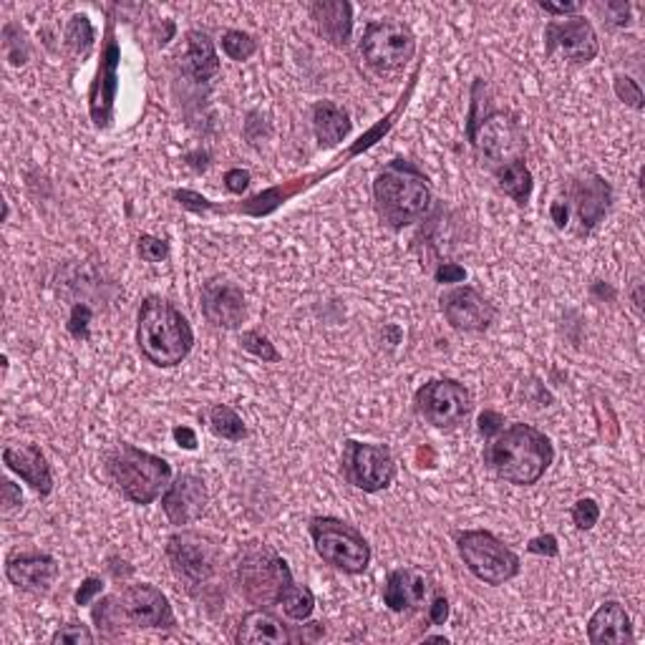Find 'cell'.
Listing matches in <instances>:
<instances>
[{"label":"cell","mask_w":645,"mask_h":645,"mask_svg":"<svg viewBox=\"0 0 645 645\" xmlns=\"http://www.w3.org/2000/svg\"><path fill=\"white\" fill-rule=\"evenodd\" d=\"M485 462L496 477L515 487H532L555 462V447L530 424H512L489 439Z\"/></svg>","instance_id":"6da1fadb"},{"label":"cell","mask_w":645,"mask_h":645,"mask_svg":"<svg viewBox=\"0 0 645 645\" xmlns=\"http://www.w3.org/2000/svg\"><path fill=\"white\" fill-rule=\"evenodd\" d=\"M137 344L152 366L175 369L190 356L194 333L192 325L186 323V318L172 302L152 295L139 308Z\"/></svg>","instance_id":"7a4b0ae2"},{"label":"cell","mask_w":645,"mask_h":645,"mask_svg":"<svg viewBox=\"0 0 645 645\" xmlns=\"http://www.w3.org/2000/svg\"><path fill=\"white\" fill-rule=\"evenodd\" d=\"M431 202L429 182L411 162L394 159L373 182V205L380 222L391 230H403L424 220Z\"/></svg>","instance_id":"3957f363"},{"label":"cell","mask_w":645,"mask_h":645,"mask_svg":"<svg viewBox=\"0 0 645 645\" xmlns=\"http://www.w3.org/2000/svg\"><path fill=\"white\" fill-rule=\"evenodd\" d=\"M104 469L112 485L131 504L157 502L172 485V466L162 456L142 452L134 444L119 441L104 454Z\"/></svg>","instance_id":"277c9868"},{"label":"cell","mask_w":645,"mask_h":645,"mask_svg":"<svg viewBox=\"0 0 645 645\" xmlns=\"http://www.w3.org/2000/svg\"><path fill=\"white\" fill-rule=\"evenodd\" d=\"M93 623L99 625V631H114L121 625L142 628V631H169L177 625V618L159 588L139 582V585L121 588L119 593L96 603Z\"/></svg>","instance_id":"5b68a950"},{"label":"cell","mask_w":645,"mask_h":645,"mask_svg":"<svg viewBox=\"0 0 645 645\" xmlns=\"http://www.w3.org/2000/svg\"><path fill=\"white\" fill-rule=\"evenodd\" d=\"M237 585L247 603L280 605V597L293 585V572L283 557L266 542H250L240 550Z\"/></svg>","instance_id":"8992f818"},{"label":"cell","mask_w":645,"mask_h":645,"mask_svg":"<svg viewBox=\"0 0 645 645\" xmlns=\"http://www.w3.org/2000/svg\"><path fill=\"white\" fill-rule=\"evenodd\" d=\"M310 538L323 563L346 575H361L371 565V545L353 525L336 517H315Z\"/></svg>","instance_id":"52a82bcc"},{"label":"cell","mask_w":645,"mask_h":645,"mask_svg":"<svg viewBox=\"0 0 645 645\" xmlns=\"http://www.w3.org/2000/svg\"><path fill=\"white\" fill-rule=\"evenodd\" d=\"M456 550L466 570L485 585H504L523 570L517 553L487 530H466L456 534Z\"/></svg>","instance_id":"ba28073f"},{"label":"cell","mask_w":645,"mask_h":645,"mask_svg":"<svg viewBox=\"0 0 645 645\" xmlns=\"http://www.w3.org/2000/svg\"><path fill=\"white\" fill-rule=\"evenodd\" d=\"M167 559L177 578L194 595H197V590L209 585L220 570V550L199 532L172 534L167 542Z\"/></svg>","instance_id":"9c48e42d"},{"label":"cell","mask_w":645,"mask_h":645,"mask_svg":"<svg viewBox=\"0 0 645 645\" xmlns=\"http://www.w3.org/2000/svg\"><path fill=\"white\" fill-rule=\"evenodd\" d=\"M416 53V38L399 21H373L363 30L361 56L378 74L399 72Z\"/></svg>","instance_id":"30bf717a"},{"label":"cell","mask_w":645,"mask_h":645,"mask_svg":"<svg viewBox=\"0 0 645 645\" xmlns=\"http://www.w3.org/2000/svg\"><path fill=\"white\" fill-rule=\"evenodd\" d=\"M340 469H344L348 485L366 494H376L391 487L399 466L386 444H363V441L351 439L346 441Z\"/></svg>","instance_id":"8fae6325"},{"label":"cell","mask_w":645,"mask_h":645,"mask_svg":"<svg viewBox=\"0 0 645 645\" xmlns=\"http://www.w3.org/2000/svg\"><path fill=\"white\" fill-rule=\"evenodd\" d=\"M469 142L477 150L479 159L496 172L512 162L525 159V134L512 116L494 112L469 134Z\"/></svg>","instance_id":"7c38bea8"},{"label":"cell","mask_w":645,"mask_h":645,"mask_svg":"<svg viewBox=\"0 0 645 645\" xmlns=\"http://www.w3.org/2000/svg\"><path fill=\"white\" fill-rule=\"evenodd\" d=\"M414 403L424 422L437 426V429H452L469 416L472 394L460 380L437 378L418 388Z\"/></svg>","instance_id":"4fadbf2b"},{"label":"cell","mask_w":645,"mask_h":645,"mask_svg":"<svg viewBox=\"0 0 645 645\" xmlns=\"http://www.w3.org/2000/svg\"><path fill=\"white\" fill-rule=\"evenodd\" d=\"M545 51L547 56L563 53L572 64H590L601 51V41H597L593 23L582 15H570L565 21L547 23Z\"/></svg>","instance_id":"5bb4252c"},{"label":"cell","mask_w":645,"mask_h":645,"mask_svg":"<svg viewBox=\"0 0 645 645\" xmlns=\"http://www.w3.org/2000/svg\"><path fill=\"white\" fill-rule=\"evenodd\" d=\"M119 61H121V51L119 43L114 38V26L108 23L106 26V41H104V51H101V64L96 72V79L91 83L89 91V112L91 119L99 129H108L114 119V101H116V91H119Z\"/></svg>","instance_id":"9a60e30c"},{"label":"cell","mask_w":645,"mask_h":645,"mask_svg":"<svg viewBox=\"0 0 645 645\" xmlns=\"http://www.w3.org/2000/svg\"><path fill=\"white\" fill-rule=\"evenodd\" d=\"M441 313L449 321V325L464 333H479L487 331L494 323L496 310L479 291L469 285L454 287L441 295Z\"/></svg>","instance_id":"2e32d148"},{"label":"cell","mask_w":645,"mask_h":645,"mask_svg":"<svg viewBox=\"0 0 645 645\" xmlns=\"http://www.w3.org/2000/svg\"><path fill=\"white\" fill-rule=\"evenodd\" d=\"M567 207L578 215L580 230L588 232L595 230L603 222V217L610 212L612 205V190L601 175L585 172L578 180H572L570 192H567Z\"/></svg>","instance_id":"e0dca14e"},{"label":"cell","mask_w":645,"mask_h":645,"mask_svg":"<svg viewBox=\"0 0 645 645\" xmlns=\"http://www.w3.org/2000/svg\"><path fill=\"white\" fill-rule=\"evenodd\" d=\"M209 492L197 474L184 472L180 477L172 479V485L167 487V492L162 494V509L169 523L175 527L192 525L194 519L202 517V512L207 509Z\"/></svg>","instance_id":"ac0fdd59"},{"label":"cell","mask_w":645,"mask_h":645,"mask_svg":"<svg viewBox=\"0 0 645 645\" xmlns=\"http://www.w3.org/2000/svg\"><path fill=\"white\" fill-rule=\"evenodd\" d=\"M202 315L217 328L235 331L245 321V295L228 280H209L202 287Z\"/></svg>","instance_id":"d6986e66"},{"label":"cell","mask_w":645,"mask_h":645,"mask_svg":"<svg viewBox=\"0 0 645 645\" xmlns=\"http://www.w3.org/2000/svg\"><path fill=\"white\" fill-rule=\"evenodd\" d=\"M5 578L23 593L46 595L59 578V563L51 555L18 553L5 559Z\"/></svg>","instance_id":"ffe728a7"},{"label":"cell","mask_w":645,"mask_h":645,"mask_svg":"<svg viewBox=\"0 0 645 645\" xmlns=\"http://www.w3.org/2000/svg\"><path fill=\"white\" fill-rule=\"evenodd\" d=\"M429 595V582L416 567H399L388 575L384 585V605L391 612L422 610Z\"/></svg>","instance_id":"44dd1931"},{"label":"cell","mask_w":645,"mask_h":645,"mask_svg":"<svg viewBox=\"0 0 645 645\" xmlns=\"http://www.w3.org/2000/svg\"><path fill=\"white\" fill-rule=\"evenodd\" d=\"M3 464L18 474L26 485L41 496H49L53 489V474L49 460L36 444H13L3 452Z\"/></svg>","instance_id":"7402d4cb"},{"label":"cell","mask_w":645,"mask_h":645,"mask_svg":"<svg viewBox=\"0 0 645 645\" xmlns=\"http://www.w3.org/2000/svg\"><path fill=\"white\" fill-rule=\"evenodd\" d=\"M588 641L593 645H631L635 643L633 623L618 601L603 603L588 623Z\"/></svg>","instance_id":"603a6c76"},{"label":"cell","mask_w":645,"mask_h":645,"mask_svg":"<svg viewBox=\"0 0 645 645\" xmlns=\"http://www.w3.org/2000/svg\"><path fill=\"white\" fill-rule=\"evenodd\" d=\"M315 26L333 46H346L353 30V8L346 0H318L310 5Z\"/></svg>","instance_id":"cb8c5ba5"},{"label":"cell","mask_w":645,"mask_h":645,"mask_svg":"<svg viewBox=\"0 0 645 645\" xmlns=\"http://www.w3.org/2000/svg\"><path fill=\"white\" fill-rule=\"evenodd\" d=\"M291 638L293 635L283 625V620L268 610L247 612L235 635V641L245 645H285Z\"/></svg>","instance_id":"d4e9b609"},{"label":"cell","mask_w":645,"mask_h":645,"mask_svg":"<svg viewBox=\"0 0 645 645\" xmlns=\"http://www.w3.org/2000/svg\"><path fill=\"white\" fill-rule=\"evenodd\" d=\"M184 72L192 76L194 81H209L212 76L220 74V56H217L212 38L202 30H190L184 41Z\"/></svg>","instance_id":"484cf974"},{"label":"cell","mask_w":645,"mask_h":645,"mask_svg":"<svg viewBox=\"0 0 645 645\" xmlns=\"http://www.w3.org/2000/svg\"><path fill=\"white\" fill-rule=\"evenodd\" d=\"M313 131L318 144L325 146V150H333L351 134V116L333 101H318L313 106Z\"/></svg>","instance_id":"4316f807"},{"label":"cell","mask_w":645,"mask_h":645,"mask_svg":"<svg viewBox=\"0 0 645 645\" xmlns=\"http://www.w3.org/2000/svg\"><path fill=\"white\" fill-rule=\"evenodd\" d=\"M496 177V184H500V190L517 202V205H527L532 197V172L527 169L525 159L523 162H512L507 167H500L494 172Z\"/></svg>","instance_id":"83f0119b"},{"label":"cell","mask_w":645,"mask_h":645,"mask_svg":"<svg viewBox=\"0 0 645 645\" xmlns=\"http://www.w3.org/2000/svg\"><path fill=\"white\" fill-rule=\"evenodd\" d=\"M209 429H212L220 439H228V441H240L245 439L247 434L243 418L237 416V411L224 407V403H217V407L209 409Z\"/></svg>","instance_id":"f1b7e54d"},{"label":"cell","mask_w":645,"mask_h":645,"mask_svg":"<svg viewBox=\"0 0 645 645\" xmlns=\"http://www.w3.org/2000/svg\"><path fill=\"white\" fill-rule=\"evenodd\" d=\"M280 608H283V612L287 618L298 620V623H306V620L313 616L315 597L306 585H298V582H293V585L283 593V597H280Z\"/></svg>","instance_id":"f546056e"},{"label":"cell","mask_w":645,"mask_h":645,"mask_svg":"<svg viewBox=\"0 0 645 645\" xmlns=\"http://www.w3.org/2000/svg\"><path fill=\"white\" fill-rule=\"evenodd\" d=\"M66 46L74 56L87 59L93 49V26L87 15H74L66 28Z\"/></svg>","instance_id":"4dcf8cb0"},{"label":"cell","mask_w":645,"mask_h":645,"mask_svg":"<svg viewBox=\"0 0 645 645\" xmlns=\"http://www.w3.org/2000/svg\"><path fill=\"white\" fill-rule=\"evenodd\" d=\"M222 51L228 53L232 61H247L250 56H255L258 43H255V38L250 34H243V30H228V34L222 36Z\"/></svg>","instance_id":"1f68e13d"},{"label":"cell","mask_w":645,"mask_h":645,"mask_svg":"<svg viewBox=\"0 0 645 645\" xmlns=\"http://www.w3.org/2000/svg\"><path fill=\"white\" fill-rule=\"evenodd\" d=\"M597 519H601V507H597V502L593 496H585V500H578L572 507V523L578 530L588 532L593 530L597 525Z\"/></svg>","instance_id":"d6a6232c"},{"label":"cell","mask_w":645,"mask_h":645,"mask_svg":"<svg viewBox=\"0 0 645 645\" xmlns=\"http://www.w3.org/2000/svg\"><path fill=\"white\" fill-rule=\"evenodd\" d=\"M243 348L245 351H250L253 356H258V359H262L266 363L280 361V353L275 351V346L270 344L266 336H260V333H255V331L243 333Z\"/></svg>","instance_id":"836d02e7"},{"label":"cell","mask_w":645,"mask_h":645,"mask_svg":"<svg viewBox=\"0 0 645 645\" xmlns=\"http://www.w3.org/2000/svg\"><path fill=\"white\" fill-rule=\"evenodd\" d=\"M612 89H616V96L628 104L635 112H641L643 108V89L638 87V81H633L631 76H616V83H612Z\"/></svg>","instance_id":"e575fe53"},{"label":"cell","mask_w":645,"mask_h":645,"mask_svg":"<svg viewBox=\"0 0 645 645\" xmlns=\"http://www.w3.org/2000/svg\"><path fill=\"white\" fill-rule=\"evenodd\" d=\"M51 643L53 645H91L93 643V633L89 631L87 625H79V623H72V625H64L59 628L56 633L51 635Z\"/></svg>","instance_id":"d590c367"},{"label":"cell","mask_w":645,"mask_h":645,"mask_svg":"<svg viewBox=\"0 0 645 645\" xmlns=\"http://www.w3.org/2000/svg\"><path fill=\"white\" fill-rule=\"evenodd\" d=\"M139 255L146 262H162L169 255V245L154 235H142V240H139Z\"/></svg>","instance_id":"8d00e7d4"},{"label":"cell","mask_w":645,"mask_h":645,"mask_svg":"<svg viewBox=\"0 0 645 645\" xmlns=\"http://www.w3.org/2000/svg\"><path fill=\"white\" fill-rule=\"evenodd\" d=\"M89 323H91V310L87 306H74L72 318H68V331H72L74 338L87 340L89 338Z\"/></svg>","instance_id":"74e56055"},{"label":"cell","mask_w":645,"mask_h":645,"mask_svg":"<svg viewBox=\"0 0 645 645\" xmlns=\"http://www.w3.org/2000/svg\"><path fill=\"white\" fill-rule=\"evenodd\" d=\"M3 517H11L15 509H21L23 507V492H21V487L18 485H13L11 479H5L3 481Z\"/></svg>","instance_id":"f35d334b"},{"label":"cell","mask_w":645,"mask_h":645,"mask_svg":"<svg viewBox=\"0 0 645 645\" xmlns=\"http://www.w3.org/2000/svg\"><path fill=\"white\" fill-rule=\"evenodd\" d=\"M527 550H530L532 555H542V557H557L559 555V545H557L555 534H540V538L530 540Z\"/></svg>","instance_id":"ab89813d"},{"label":"cell","mask_w":645,"mask_h":645,"mask_svg":"<svg viewBox=\"0 0 645 645\" xmlns=\"http://www.w3.org/2000/svg\"><path fill=\"white\" fill-rule=\"evenodd\" d=\"M502 429H504V416L496 414V411H485V414L479 416V431L485 439L496 437Z\"/></svg>","instance_id":"60d3db41"},{"label":"cell","mask_w":645,"mask_h":645,"mask_svg":"<svg viewBox=\"0 0 645 645\" xmlns=\"http://www.w3.org/2000/svg\"><path fill=\"white\" fill-rule=\"evenodd\" d=\"M101 590H104V580H101V578H87L81 582V588L76 590L74 601H76V605H89L93 597L101 595Z\"/></svg>","instance_id":"b9f144b4"},{"label":"cell","mask_w":645,"mask_h":645,"mask_svg":"<svg viewBox=\"0 0 645 645\" xmlns=\"http://www.w3.org/2000/svg\"><path fill=\"white\" fill-rule=\"evenodd\" d=\"M224 186L232 194H243L247 186H250V172L247 169H230L228 175H224Z\"/></svg>","instance_id":"7bdbcfd3"},{"label":"cell","mask_w":645,"mask_h":645,"mask_svg":"<svg viewBox=\"0 0 645 645\" xmlns=\"http://www.w3.org/2000/svg\"><path fill=\"white\" fill-rule=\"evenodd\" d=\"M434 278H437V283H462L466 278V270L456 266V262H441Z\"/></svg>","instance_id":"ee69618b"},{"label":"cell","mask_w":645,"mask_h":645,"mask_svg":"<svg viewBox=\"0 0 645 645\" xmlns=\"http://www.w3.org/2000/svg\"><path fill=\"white\" fill-rule=\"evenodd\" d=\"M429 620L431 625H444L449 620V601L444 595L434 597V603L429 605Z\"/></svg>","instance_id":"f6af8a7d"},{"label":"cell","mask_w":645,"mask_h":645,"mask_svg":"<svg viewBox=\"0 0 645 645\" xmlns=\"http://www.w3.org/2000/svg\"><path fill=\"white\" fill-rule=\"evenodd\" d=\"M550 217H553V222L559 230H565L567 222H570V207H567V202L555 199L553 205H550Z\"/></svg>","instance_id":"bcb514c9"},{"label":"cell","mask_w":645,"mask_h":645,"mask_svg":"<svg viewBox=\"0 0 645 645\" xmlns=\"http://www.w3.org/2000/svg\"><path fill=\"white\" fill-rule=\"evenodd\" d=\"M605 13H612V21L616 26H628L631 23V5L628 3H608L605 5Z\"/></svg>","instance_id":"7dc6e473"},{"label":"cell","mask_w":645,"mask_h":645,"mask_svg":"<svg viewBox=\"0 0 645 645\" xmlns=\"http://www.w3.org/2000/svg\"><path fill=\"white\" fill-rule=\"evenodd\" d=\"M172 437L177 444H180L182 449H197V434H194L192 429H186V426H177V429L172 431Z\"/></svg>","instance_id":"c3c4849f"},{"label":"cell","mask_w":645,"mask_h":645,"mask_svg":"<svg viewBox=\"0 0 645 645\" xmlns=\"http://www.w3.org/2000/svg\"><path fill=\"white\" fill-rule=\"evenodd\" d=\"M540 8L545 13H553V15H578L580 13V3H565V5H555V3H545L542 0Z\"/></svg>","instance_id":"681fc988"},{"label":"cell","mask_w":645,"mask_h":645,"mask_svg":"<svg viewBox=\"0 0 645 645\" xmlns=\"http://www.w3.org/2000/svg\"><path fill=\"white\" fill-rule=\"evenodd\" d=\"M633 306L635 310H643V283H635V291H633Z\"/></svg>","instance_id":"f907efd6"}]
</instances>
